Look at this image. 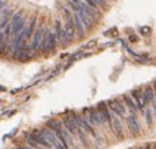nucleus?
I'll use <instances>...</instances> for the list:
<instances>
[{
    "label": "nucleus",
    "instance_id": "obj_3",
    "mask_svg": "<svg viewBox=\"0 0 156 149\" xmlns=\"http://www.w3.org/2000/svg\"><path fill=\"white\" fill-rule=\"evenodd\" d=\"M56 44H58V40H56L55 33L50 31V30H44L40 50H43V52H50V50H53V49L56 47Z\"/></svg>",
    "mask_w": 156,
    "mask_h": 149
},
{
    "label": "nucleus",
    "instance_id": "obj_1",
    "mask_svg": "<svg viewBox=\"0 0 156 149\" xmlns=\"http://www.w3.org/2000/svg\"><path fill=\"white\" fill-rule=\"evenodd\" d=\"M47 127H50L53 132L58 134V137L63 142V145H65L66 148H71V146H72V143H74L72 134L65 129V125L62 124V121H58V120H49V121H47Z\"/></svg>",
    "mask_w": 156,
    "mask_h": 149
},
{
    "label": "nucleus",
    "instance_id": "obj_5",
    "mask_svg": "<svg viewBox=\"0 0 156 149\" xmlns=\"http://www.w3.org/2000/svg\"><path fill=\"white\" fill-rule=\"evenodd\" d=\"M108 105H109V108H111V111L113 114H116L121 118L127 117V106H125L122 99H111V100H108Z\"/></svg>",
    "mask_w": 156,
    "mask_h": 149
},
{
    "label": "nucleus",
    "instance_id": "obj_13",
    "mask_svg": "<svg viewBox=\"0 0 156 149\" xmlns=\"http://www.w3.org/2000/svg\"><path fill=\"white\" fill-rule=\"evenodd\" d=\"M6 42H8V37H6V34L2 31V33H0V52L6 49Z\"/></svg>",
    "mask_w": 156,
    "mask_h": 149
},
{
    "label": "nucleus",
    "instance_id": "obj_8",
    "mask_svg": "<svg viewBox=\"0 0 156 149\" xmlns=\"http://www.w3.org/2000/svg\"><path fill=\"white\" fill-rule=\"evenodd\" d=\"M125 121L128 125V130L133 134H139L140 133V123H139V115L137 114H128L125 117Z\"/></svg>",
    "mask_w": 156,
    "mask_h": 149
},
{
    "label": "nucleus",
    "instance_id": "obj_6",
    "mask_svg": "<svg viewBox=\"0 0 156 149\" xmlns=\"http://www.w3.org/2000/svg\"><path fill=\"white\" fill-rule=\"evenodd\" d=\"M41 133L44 134V137L49 140V143H50V146H52V148H66V146L63 145V142L58 137V134L53 132L50 127H47V125H46L43 130H41Z\"/></svg>",
    "mask_w": 156,
    "mask_h": 149
},
{
    "label": "nucleus",
    "instance_id": "obj_11",
    "mask_svg": "<svg viewBox=\"0 0 156 149\" xmlns=\"http://www.w3.org/2000/svg\"><path fill=\"white\" fill-rule=\"evenodd\" d=\"M122 100H124V104H125L127 109H128V114H137V115H139L137 105H136L134 99H133L130 95H125V96H122Z\"/></svg>",
    "mask_w": 156,
    "mask_h": 149
},
{
    "label": "nucleus",
    "instance_id": "obj_2",
    "mask_svg": "<svg viewBox=\"0 0 156 149\" xmlns=\"http://www.w3.org/2000/svg\"><path fill=\"white\" fill-rule=\"evenodd\" d=\"M9 25H10V38H13V37H16V35L25 28L27 21H25V18L22 16V13L18 12V13H15L13 16L10 18Z\"/></svg>",
    "mask_w": 156,
    "mask_h": 149
},
{
    "label": "nucleus",
    "instance_id": "obj_4",
    "mask_svg": "<svg viewBox=\"0 0 156 149\" xmlns=\"http://www.w3.org/2000/svg\"><path fill=\"white\" fill-rule=\"evenodd\" d=\"M96 108H97V112L100 115L102 124H106L112 130V111H111V108L108 105V102H100Z\"/></svg>",
    "mask_w": 156,
    "mask_h": 149
},
{
    "label": "nucleus",
    "instance_id": "obj_10",
    "mask_svg": "<svg viewBox=\"0 0 156 149\" xmlns=\"http://www.w3.org/2000/svg\"><path fill=\"white\" fill-rule=\"evenodd\" d=\"M112 132L115 133V134H118L119 137H121L122 134H124L122 118H121V117H118L116 114H113V112H112Z\"/></svg>",
    "mask_w": 156,
    "mask_h": 149
},
{
    "label": "nucleus",
    "instance_id": "obj_14",
    "mask_svg": "<svg viewBox=\"0 0 156 149\" xmlns=\"http://www.w3.org/2000/svg\"><path fill=\"white\" fill-rule=\"evenodd\" d=\"M5 8H6V3L0 0V10H3V9H5Z\"/></svg>",
    "mask_w": 156,
    "mask_h": 149
},
{
    "label": "nucleus",
    "instance_id": "obj_9",
    "mask_svg": "<svg viewBox=\"0 0 156 149\" xmlns=\"http://www.w3.org/2000/svg\"><path fill=\"white\" fill-rule=\"evenodd\" d=\"M43 34H44V28L43 27H40L38 30H35L34 34H33V40H31V44H30V47H31V50L34 52V50H38L40 49V46H41V40H43Z\"/></svg>",
    "mask_w": 156,
    "mask_h": 149
},
{
    "label": "nucleus",
    "instance_id": "obj_12",
    "mask_svg": "<svg viewBox=\"0 0 156 149\" xmlns=\"http://www.w3.org/2000/svg\"><path fill=\"white\" fill-rule=\"evenodd\" d=\"M153 114H155V112H153V108H152V106H146V111H144L143 117H144L147 125H152V124H153Z\"/></svg>",
    "mask_w": 156,
    "mask_h": 149
},
{
    "label": "nucleus",
    "instance_id": "obj_7",
    "mask_svg": "<svg viewBox=\"0 0 156 149\" xmlns=\"http://www.w3.org/2000/svg\"><path fill=\"white\" fill-rule=\"evenodd\" d=\"M84 114H86V118L88 120V123L91 124L93 127L103 125V124H102V120H100V115L97 112V108H86V109H84Z\"/></svg>",
    "mask_w": 156,
    "mask_h": 149
}]
</instances>
